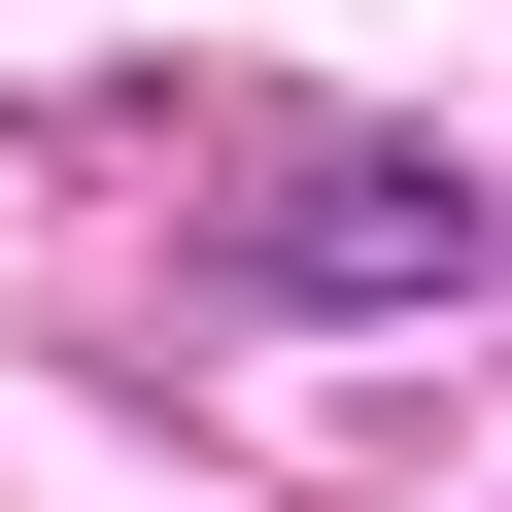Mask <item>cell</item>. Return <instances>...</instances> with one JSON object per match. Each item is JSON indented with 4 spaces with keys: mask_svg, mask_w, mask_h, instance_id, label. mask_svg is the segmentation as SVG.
Masks as SVG:
<instances>
[{
    "mask_svg": "<svg viewBox=\"0 0 512 512\" xmlns=\"http://www.w3.org/2000/svg\"><path fill=\"white\" fill-rule=\"evenodd\" d=\"M239 274H274V308H478V274H512V205H478L444 137H308L274 205H239Z\"/></svg>",
    "mask_w": 512,
    "mask_h": 512,
    "instance_id": "6da1fadb",
    "label": "cell"
}]
</instances>
